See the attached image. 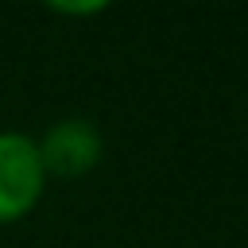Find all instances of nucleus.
Segmentation results:
<instances>
[{
	"label": "nucleus",
	"instance_id": "1",
	"mask_svg": "<svg viewBox=\"0 0 248 248\" xmlns=\"http://www.w3.org/2000/svg\"><path fill=\"white\" fill-rule=\"evenodd\" d=\"M46 170L35 147V136L4 128L0 132V225L23 221L46 190Z\"/></svg>",
	"mask_w": 248,
	"mask_h": 248
},
{
	"label": "nucleus",
	"instance_id": "3",
	"mask_svg": "<svg viewBox=\"0 0 248 248\" xmlns=\"http://www.w3.org/2000/svg\"><path fill=\"white\" fill-rule=\"evenodd\" d=\"M54 16H97L105 12V4H50Z\"/></svg>",
	"mask_w": 248,
	"mask_h": 248
},
{
	"label": "nucleus",
	"instance_id": "2",
	"mask_svg": "<svg viewBox=\"0 0 248 248\" xmlns=\"http://www.w3.org/2000/svg\"><path fill=\"white\" fill-rule=\"evenodd\" d=\"M35 147L46 178H81L101 163L105 136L89 116H62L35 140Z\"/></svg>",
	"mask_w": 248,
	"mask_h": 248
}]
</instances>
